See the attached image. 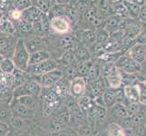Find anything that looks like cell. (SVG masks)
Segmentation results:
<instances>
[{
	"label": "cell",
	"mask_w": 146,
	"mask_h": 136,
	"mask_svg": "<svg viewBox=\"0 0 146 136\" xmlns=\"http://www.w3.org/2000/svg\"><path fill=\"white\" fill-rule=\"evenodd\" d=\"M73 0H56V4L58 5H68L71 4Z\"/></svg>",
	"instance_id": "cell-52"
},
{
	"label": "cell",
	"mask_w": 146,
	"mask_h": 136,
	"mask_svg": "<svg viewBox=\"0 0 146 136\" xmlns=\"http://www.w3.org/2000/svg\"><path fill=\"white\" fill-rule=\"evenodd\" d=\"M103 101L104 107L110 110L113 105L116 103V99H115V89L106 88L103 93Z\"/></svg>",
	"instance_id": "cell-27"
},
{
	"label": "cell",
	"mask_w": 146,
	"mask_h": 136,
	"mask_svg": "<svg viewBox=\"0 0 146 136\" xmlns=\"http://www.w3.org/2000/svg\"><path fill=\"white\" fill-rule=\"evenodd\" d=\"M124 99L127 103H139V92L137 84L124 85L123 87Z\"/></svg>",
	"instance_id": "cell-20"
},
{
	"label": "cell",
	"mask_w": 146,
	"mask_h": 136,
	"mask_svg": "<svg viewBox=\"0 0 146 136\" xmlns=\"http://www.w3.org/2000/svg\"><path fill=\"white\" fill-rule=\"evenodd\" d=\"M63 71L64 77L66 78L68 81H72L73 79L76 78L78 76L77 72V64L71 65V66H67L64 68H60Z\"/></svg>",
	"instance_id": "cell-40"
},
{
	"label": "cell",
	"mask_w": 146,
	"mask_h": 136,
	"mask_svg": "<svg viewBox=\"0 0 146 136\" xmlns=\"http://www.w3.org/2000/svg\"><path fill=\"white\" fill-rule=\"evenodd\" d=\"M29 121H31V120H26V119L13 116L11 119V122H10L9 126L11 128V130L22 131V129H25L28 125Z\"/></svg>",
	"instance_id": "cell-35"
},
{
	"label": "cell",
	"mask_w": 146,
	"mask_h": 136,
	"mask_svg": "<svg viewBox=\"0 0 146 136\" xmlns=\"http://www.w3.org/2000/svg\"><path fill=\"white\" fill-rule=\"evenodd\" d=\"M94 63V59L89 60L86 62H81L77 64V72H78V76H81L85 78L89 72L90 68H91L92 64Z\"/></svg>",
	"instance_id": "cell-38"
},
{
	"label": "cell",
	"mask_w": 146,
	"mask_h": 136,
	"mask_svg": "<svg viewBox=\"0 0 146 136\" xmlns=\"http://www.w3.org/2000/svg\"><path fill=\"white\" fill-rule=\"evenodd\" d=\"M141 106H142V105L139 103H127V104H125V107H126V110H127L128 116L132 117L135 113H137L139 111L142 109Z\"/></svg>",
	"instance_id": "cell-48"
},
{
	"label": "cell",
	"mask_w": 146,
	"mask_h": 136,
	"mask_svg": "<svg viewBox=\"0 0 146 136\" xmlns=\"http://www.w3.org/2000/svg\"><path fill=\"white\" fill-rule=\"evenodd\" d=\"M74 55L76 59L77 63L81 62H86L89 60H92V55L90 53V50L88 47H85L84 45H80L77 50L74 53Z\"/></svg>",
	"instance_id": "cell-29"
},
{
	"label": "cell",
	"mask_w": 146,
	"mask_h": 136,
	"mask_svg": "<svg viewBox=\"0 0 146 136\" xmlns=\"http://www.w3.org/2000/svg\"><path fill=\"white\" fill-rule=\"evenodd\" d=\"M113 15L117 16L119 18H121L122 20L130 18L128 12H127V9H126V7H124V5L123 3H120V4H117V5H114V6H113Z\"/></svg>",
	"instance_id": "cell-37"
},
{
	"label": "cell",
	"mask_w": 146,
	"mask_h": 136,
	"mask_svg": "<svg viewBox=\"0 0 146 136\" xmlns=\"http://www.w3.org/2000/svg\"><path fill=\"white\" fill-rule=\"evenodd\" d=\"M106 83L107 88L112 89H117L122 87L123 85V75L119 69H117L114 66V64L110 70L107 72V74L103 76Z\"/></svg>",
	"instance_id": "cell-12"
},
{
	"label": "cell",
	"mask_w": 146,
	"mask_h": 136,
	"mask_svg": "<svg viewBox=\"0 0 146 136\" xmlns=\"http://www.w3.org/2000/svg\"><path fill=\"white\" fill-rule=\"evenodd\" d=\"M12 117L13 113L10 103L6 101H0V122L9 125Z\"/></svg>",
	"instance_id": "cell-24"
},
{
	"label": "cell",
	"mask_w": 146,
	"mask_h": 136,
	"mask_svg": "<svg viewBox=\"0 0 146 136\" xmlns=\"http://www.w3.org/2000/svg\"><path fill=\"white\" fill-rule=\"evenodd\" d=\"M42 92V87L36 80L30 78L24 84L15 88L12 91L13 99H17L24 95H32V96L39 97Z\"/></svg>",
	"instance_id": "cell-4"
},
{
	"label": "cell",
	"mask_w": 146,
	"mask_h": 136,
	"mask_svg": "<svg viewBox=\"0 0 146 136\" xmlns=\"http://www.w3.org/2000/svg\"><path fill=\"white\" fill-rule=\"evenodd\" d=\"M56 62L58 64L59 68H64L71 65L77 64V61L75 59L74 55L71 52H64L56 59Z\"/></svg>",
	"instance_id": "cell-26"
},
{
	"label": "cell",
	"mask_w": 146,
	"mask_h": 136,
	"mask_svg": "<svg viewBox=\"0 0 146 136\" xmlns=\"http://www.w3.org/2000/svg\"><path fill=\"white\" fill-rule=\"evenodd\" d=\"M62 77H64V74L60 68L54 69L47 74L38 75V76H30V78L36 80L42 88H51Z\"/></svg>",
	"instance_id": "cell-7"
},
{
	"label": "cell",
	"mask_w": 146,
	"mask_h": 136,
	"mask_svg": "<svg viewBox=\"0 0 146 136\" xmlns=\"http://www.w3.org/2000/svg\"><path fill=\"white\" fill-rule=\"evenodd\" d=\"M16 100L20 104L24 105V106H26L28 109L36 111V112L38 108H40V99H39V97L32 96V95H24V96L18 97Z\"/></svg>",
	"instance_id": "cell-22"
},
{
	"label": "cell",
	"mask_w": 146,
	"mask_h": 136,
	"mask_svg": "<svg viewBox=\"0 0 146 136\" xmlns=\"http://www.w3.org/2000/svg\"><path fill=\"white\" fill-rule=\"evenodd\" d=\"M146 119V115L143 111L141 109L137 113H135L133 116L131 117L132 120V123H133V126H137V125L143 124Z\"/></svg>",
	"instance_id": "cell-46"
},
{
	"label": "cell",
	"mask_w": 146,
	"mask_h": 136,
	"mask_svg": "<svg viewBox=\"0 0 146 136\" xmlns=\"http://www.w3.org/2000/svg\"><path fill=\"white\" fill-rule=\"evenodd\" d=\"M138 20L144 25H146V1L144 2L143 5L141 6L140 8V13L138 16Z\"/></svg>",
	"instance_id": "cell-50"
},
{
	"label": "cell",
	"mask_w": 146,
	"mask_h": 136,
	"mask_svg": "<svg viewBox=\"0 0 146 136\" xmlns=\"http://www.w3.org/2000/svg\"><path fill=\"white\" fill-rule=\"evenodd\" d=\"M10 106H11L13 116L26 119V120H32L36 116V111L28 109L26 106H24V105L20 104L16 99L11 100Z\"/></svg>",
	"instance_id": "cell-14"
},
{
	"label": "cell",
	"mask_w": 146,
	"mask_h": 136,
	"mask_svg": "<svg viewBox=\"0 0 146 136\" xmlns=\"http://www.w3.org/2000/svg\"><path fill=\"white\" fill-rule=\"evenodd\" d=\"M114 66L119 69L121 73L127 74H137L143 71L142 65L124 53L117 58L114 63Z\"/></svg>",
	"instance_id": "cell-3"
},
{
	"label": "cell",
	"mask_w": 146,
	"mask_h": 136,
	"mask_svg": "<svg viewBox=\"0 0 146 136\" xmlns=\"http://www.w3.org/2000/svg\"><path fill=\"white\" fill-rule=\"evenodd\" d=\"M50 58H52V55L49 50H41V51L35 52V53L30 54L28 65L37 64L46 61V60Z\"/></svg>",
	"instance_id": "cell-25"
},
{
	"label": "cell",
	"mask_w": 146,
	"mask_h": 136,
	"mask_svg": "<svg viewBox=\"0 0 146 136\" xmlns=\"http://www.w3.org/2000/svg\"><path fill=\"white\" fill-rule=\"evenodd\" d=\"M57 68L59 67H58V64L56 62V60L54 58H50L46 60V61L42 62L37 64L28 65L26 72L30 76H38V75L47 74Z\"/></svg>",
	"instance_id": "cell-6"
},
{
	"label": "cell",
	"mask_w": 146,
	"mask_h": 136,
	"mask_svg": "<svg viewBox=\"0 0 146 136\" xmlns=\"http://www.w3.org/2000/svg\"><path fill=\"white\" fill-rule=\"evenodd\" d=\"M110 110H111V112H112V113L113 114V116L120 121L128 117L127 110H126V107H125V104L123 103H115Z\"/></svg>",
	"instance_id": "cell-33"
},
{
	"label": "cell",
	"mask_w": 146,
	"mask_h": 136,
	"mask_svg": "<svg viewBox=\"0 0 146 136\" xmlns=\"http://www.w3.org/2000/svg\"><path fill=\"white\" fill-rule=\"evenodd\" d=\"M96 32V43L100 44H104L106 43L110 39V33L108 30H106L104 27H101L97 30Z\"/></svg>",
	"instance_id": "cell-42"
},
{
	"label": "cell",
	"mask_w": 146,
	"mask_h": 136,
	"mask_svg": "<svg viewBox=\"0 0 146 136\" xmlns=\"http://www.w3.org/2000/svg\"><path fill=\"white\" fill-rule=\"evenodd\" d=\"M0 69L2 71L7 74H12L13 72L16 69V66H15V64L13 62L12 58H4L3 62L0 64Z\"/></svg>",
	"instance_id": "cell-41"
},
{
	"label": "cell",
	"mask_w": 146,
	"mask_h": 136,
	"mask_svg": "<svg viewBox=\"0 0 146 136\" xmlns=\"http://www.w3.org/2000/svg\"><path fill=\"white\" fill-rule=\"evenodd\" d=\"M107 136H125L124 129L116 123H112L107 127Z\"/></svg>",
	"instance_id": "cell-39"
},
{
	"label": "cell",
	"mask_w": 146,
	"mask_h": 136,
	"mask_svg": "<svg viewBox=\"0 0 146 136\" xmlns=\"http://www.w3.org/2000/svg\"><path fill=\"white\" fill-rule=\"evenodd\" d=\"M77 37L81 44L88 48L96 43V32L94 29L90 27L80 30L79 36H77Z\"/></svg>",
	"instance_id": "cell-16"
},
{
	"label": "cell",
	"mask_w": 146,
	"mask_h": 136,
	"mask_svg": "<svg viewBox=\"0 0 146 136\" xmlns=\"http://www.w3.org/2000/svg\"><path fill=\"white\" fill-rule=\"evenodd\" d=\"M124 54H126L128 56H130L143 66L146 56V44H135L126 52H124Z\"/></svg>",
	"instance_id": "cell-15"
},
{
	"label": "cell",
	"mask_w": 146,
	"mask_h": 136,
	"mask_svg": "<svg viewBox=\"0 0 146 136\" xmlns=\"http://www.w3.org/2000/svg\"><path fill=\"white\" fill-rule=\"evenodd\" d=\"M90 1H91L92 3H95V2H97L98 0H90Z\"/></svg>",
	"instance_id": "cell-58"
},
{
	"label": "cell",
	"mask_w": 146,
	"mask_h": 136,
	"mask_svg": "<svg viewBox=\"0 0 146 136\" xmlns=\"http://www.w3.org/2000/svg\"><path fill=\"white\" fill-rule=\"evenodd\" d=\"M6 136H16V133H14V131H13V130H11Z\"/></svg>",
	"instance_id": "cell-53"
},
{
	"label": "cell",
	"mask_w": 146,
	"mask_h": 136,
	"mask_svg": "<svg viewBox=\"0 0 146 136\" xmlns=\"http://www.w3.org/2000/svg\"><path fill=\"white\" fill-rule=\"evenodd\" d=\"M0 33L3 34H12V36H17L16 27L15 24L12 20H10L9 17L6 15L3 16L1 21H0Z\"/></svg>",
	"instance_id": "cell-23"
},
{
	"label": "cell",
	"mask_w": 146,
	"mask_h": 136,
	"mask_svg": "<svg viewBox=\"0 0 146 136\" xmlns=\"http://www.w3.org/2000/svg\"><path fill=\"white\" fill-rule=\"evenodd\" d=\"M123 4L124 5V7H126L127 12L129 15V17L131 19H138V16L140 13V8L141 6L136 3H134L131 0H123Z\"/></svg>",
	"instance_id": "cell-31"
},
{
	"label": "cell",
	"mask_w": 146,
	"mask_h": 136,
	"mask_svg": "<svg viewBox=\"0 0 146 136\" xmlns=\"http://www.w3.org/2000/svg\"><path fill=\"white\" fill-rule=\"evenodd\" d=\"M87 83L84 77L77 76L76 78L70 81L69 84V94L75 100H78L86 94Z\"/></svg>",
	"instance_id": "cell-10"
},
{
	"label": "cell",
	"mask_w": 146,
	"mask_h": 136,
	"mask_svg": "<svg viewBox=\"0 0 146 136\" xmlns=\"http://www.w3.org/2000/svg\"><path fill=\"white\" fill-rule=\"evenodd\" d=\"M64 16V5H58L55 4L51 7L47 13L48 19H52L54 17H60Z\"/></svg>",
	"instance_id": "cell-36"
},
{
	"label": "cell",
	"mask_w": 146,
	"mask_h": 136,
	"mask_svg": "<svg viewBox=\"0 0 146 136\" xmlns=\"http://www.w3.org/2000/svg\"><path fill=\"white\" fill-rule=\"evenodd\" d=\"M15 27H16L17 36L18 37H26L28 36L34 34L33 31V25L30 24L23 19H20L18 21L14 22Z\"/></svg>",
	"instance_id": "cell-19"
},
{
	"label": "cell",
	"mask_w": 146,
	"mask_h": 136,
	"mask_svg": "<svg viewBox=\"0 0 146 136\" xmlns=\"http://www.w3.org/2000/svg\"><path fill=\"white\" fill-rule=\"evenodd\" d=\"M145 68L146 69V56H145V60H144V63H143V68Z\"/></svg>",
	"instance_id": "cell-55"
},
{
	"label": "cell",
	"mask_w": 146,
	"mask_h": 136,
	"mask_svg": "<svg viewBox=\"0 0 146 136\" xmlns=\"http://www.w3.org/2000/svg\"><path fill=\"white\" fill-rule=\"evenodd\" d=\"M29 79H30V75L26 71H22V70L16 68L12 74V86H11L12 91L15 88L24 84Z\"/></svg>",
	"instance_id": "cell-21"
},
{
	"label": "cell",
	"mask_w": 146,
	"mask_h": 136,
	"mask_svg": "<svg viewBox=\"0 0 146 136\" xmlns=\"http://www.w3.org/2000/svg\"><path fill=\"white\" fill-rule=\"evenodd\" d=\"M122 19L119 18L115 15H110L107 17H105L104 22V27L108 30L109 33L113 31V30L119 28Z\"/></svg>",
	"instance_id": "cell-28"
},
{
	"label": "cell",
	"mask_w": 146,
	"mask_h": 136,
	"mask_svg": "<svg viewBox=\"0 0 146 136\" xmlns=\"http://www.w3.org/2000/svg\"><path fill=\"white\" fill-rule=\"evenodd\" d=\"M12 4L13 7L20 12H23L33 6L31 0H12Z\"/></svg>",
	"instance_id": "cell-43"
},
{
	"label": "cell",
	"mask_w": 146,
	"mask_h": 136,
	"mask_svg": "<svg viewBox=\"0 0 146 136\" xmlns=\"http://www.w3.org/2000/svg\"><path fill=\"white\" fill-rule=\"evenodd\" d=\"M29 57H30V53L27 51L26 45L24 44L23 38L19 37L12 56V60L15 64L16 68L22 70V71H26L28 66Z\"/></svg>",
	"instance_id": "cell-2"
},
{
	"label": "cell",
	"mask_w": 146,
	"mask_h": 136,
	"mask_svg": "<svg viewBox=\"0 0 146 136\" xmlns=\"http://www.w3.org/2000/svg\"><path fill=\"white\" fill-rule=\"evenodd\" d=\"M22 38L27 51L30 54L41 51V50H48L49 41L47 37L39 36L36 34H31V36Z\"/></svg>",
	"instance_id": "cell-5"
},
{
	"label": "cell",
	"mask_w": 146,
	"mask_h": 136,
	"mask_svg": "<svg viewBox=\"0 0 146 136\" xmlns=\"http://www.w3.org/2000/svg\"><path fill=\"white\" fill-rule=\"evenodd\" d=\"M102 76V69H101V64L96 62L95 60H94V63L92 64L91 68H90L89 72L86 75V77L84 79L86 80V82H92L100 78Z\"/></svg>",
	"instance_id": "cell-30"
},
{
	"label": "cell",
	"mask_w": 146,
	"mask_h": 136,
	"mask_svg": "<svg viewBox=\"0 0 146 136\" xmlns=\"http://www.w3.org/2000/svg\"><path fill=\"white\" fill-rule=\"evenodd\" d=\"M4 15H5V13H4L3 11H0V21H1V19H2V17H3Z\"/></svg>",
	"instance_id": "cell-54"
},
{
	"label": "cell",
	"mask_w": 146,
	"mask_h": 136,
	"mask_svg": "<svg viewBox=\"0 0 146 136\" xmlns=\"http://www.w3.org/2000/svg\"><path fill=\"white\" fill-rule=\"evenodd\" d=\"M17 36L2 34L0 36V54L4 58H12L18 40Z\"/></svg>",
	"instance_id": "cell-8"
},
{
	"label": "cell",
	"mask_w": 146,
	"mask_h": 136,
	"mask_svg": "<svg viewBox=\"0 0 146 136\" xmlns=\"http://www.w3.org/2000/svg\"><path fill=\"white\" fill-rule=\"evenodd\" d=\"M50 30L53 34H65L73 32L70 23L64 17H54L49 20Z\"/></svg>",
	"instance_id": "cell-9"
},
{
	"label": "cell",
	"mask_w": 146,
	"mask_h": 136,
	"mask_svg": "<svg viewBox=\"0 0 146 136\" xmlns=\"http://www.w3.org/2000/svg\"><path fill=\"white\" fill-rule=\"evenodd\" d=\"M10 131H11V128L8 124L0 122V136H6Z\"/></svg>",
	"instance_id": "cell-51"
},
{
	"label": "cell",
	"mask_w": 146,
	"mask_h": 136,
	"mask_svg": "<svg viewBox=\"0 0 146 136\" xmlns=\"http://www.w3.org/2000/svg\"><path fill=\"white\" fill-rule=\"evenodd\" d=\"M46 120L44 125H41L42 129L44 131H47L50 133H57L60 131H63L70 126L65 123L62 119H60L56 114L54 113L51 116L47 118H44Z\"/></svg>",
	"instance_id": "cell-11"
},
{
	"label": "cell",
	"mask_w": 146,
	"mask_h": 136,
	"mask_svg": "<svg viewBox=\"0 0 146 136\" xmlns=\"http://www.w3.org/2000/svg\"><path fill=\"white\" fill-rule=\"evenodd\" d=\"M21 19L25 20L30 24H36L38 22H43L46 20H49L46 14H44L35 6L30 7L22 12Z\"/></svg>",
	"instance_id": "cell-13"
},
{
	"label": "cell",
	"mask_w": 146,
	"mask_h": 136,
	"mask_svg": "<svg viewBox=\"0 0 146 136\" xmlns=\"http://www.w3.org/2000/svg\"><path fill=\"white\" fill-rule=\"evenodd\" d=\"M2 34H1V33H0V36H2Z\"/></svg>",
	"instance_id": "cell-60"
},
{
	"label": "cell",
	"mask_w": 146,
	"mask_h": 136,
	"mask_svg": "<svg viewBox=\"0 0 146 136\" xmlns=\"http://www.w3.org/2000/svg\"><path fill=\"white\" fill-rule=\"evenodd\" d=\"M0 11H1V10H0Z\"/></svg>",
	"instance_id": "cell-62"
},
{
	"label": "cell",
	"mask_w": 146,
	"mask_h": 136,
	"mask_svg": "<svg viewBox=\"0 0 146 136\" xmlns=\"http://www.w3.org/2000/svg\"><path fill=\"white\" fill-rule=\"evenodd\" d=\"M76 101H77V103H78V105H79L80 109L82 110V112L84 114H86L89 112V110L91 109L94 106V105L95 104L94 102V100L90 96H88L87 94H84V96H82L81 98H79Z\"/></svg>",
	"instance_id": "cell-32"
},
{
	"label": "cell",
	"mask_w": 146,
	"mask_h": 136,
	"mask_svg": "<svg viewBox=\"0 0 146 136\" xmlns=\"http://www.w3.org/2000/svg\"><path fill=\"white\" fill-rule=\"evenodd\" d=\"M54 4L51 0H38V1L34 5L36 8H38L40 11L43 12L44 14H46L49 12V10L54 6Z\"/></svg>",
	"instance_id": "cell-44"
},
{
	"label": "cell",
	"mask_w": 146,
	"mask_h": 136,
	"mask_svg": "<svg viewBox=\"0 0 146 136\" xmlns=\"http://www.w3.org/2000/svg\"><path fill=\"white\" fill-rule=\"evenodd\" d=\"M31 136H37V135H31Z\"/></svg>",
	"instance_id": "cell-61"
},
{
	"label": "cell",
	"mask_w": 146,
	"mask_h": 136,
	"mask_svg": "<svg viewBox=\"0 0 146 136\" xmlns=\"http://www.w3.org/2000/svg\"><path fill=\"white\" fill-rule=\"evenodd\" d=\"M143 80H144V82L146 83V74H145V75H144V79H143Z\"/></svg>",
	"instance_id": "cell-59"
},
{
	"label": "cell",
	"mask_w": 146,
	"mask_h": 136,
	"mask_svg": "<svg viewBox=\"0 0 146 136\" xmlns=\"http://www.w3.org/2000/svg\"><path fill=\"white\" fill-rule=\"evenodd\" d=\"M137 85L139 92V103L146 106V83L139 82L137 83Z\"/></svg>",
	"instance_id": "cell-45"
},
{
	"label": "cell",
	"mask_w": 146,
	"mask_h": 136,
	"mask_svg": "<svg viewBox=\"0 0 146 136\" xmlns=\"http://www.w3.org/2000/svg\"><path fill=\"white\" fill-rule=\"evenodd\" d=\"M133 133L134 136H146V127L144 124L133 126Z\"/></svg>",
	"instance_id": "cell-49"
},
{
	"label": "cell",
	"mask_w": 146,
	"mask_h": 136,
	"mask_svg": "<svg viewBox=\"0 0 146 136\" xmlns=\"http://www.w3.org/2000/svg\"><path fill=\"white\" fill-rule=\"evenodd\" d=\"M77 133L80 136H92L94 134V126L86 122L79 127Z\"/></svg>",
	"instance_id": "cell-47"
},
{
	"label": "cell",
	"mask_w": 146,
	"mask_h": 136,
	"mask_svg": "<svg viewBox=\"0 0 146 136\" xmlns=\"http://www.w3.org/2000/svg\"><path fill=\"white\" fill-rule=\"evenodd\" d=\"M71 5H73L82 17L87 12V10L91 7L93 3L90 1V0H73Z\"/></svg>",
	"instance_id": "cell-34"
},
{
	"label": "cell",
	"mask_w": 146,
	"mask_h": 136,
	"mask_svg": "<svg viewBox=\"0 0 146 136\" xmlns=\"http://www.w3.org/2000/svg\"><path fill=\"white\" fill-rule=\"evenodd\" d=\"M39 99L43 118L51 116L63 105V100L51 88H42Z\"/></svg>",
	"instance_id": "cell-1"
},
{
	"label": "cell",
	"mask_w": 146,
	"mask_h": 136,
	"mask_svg": "<svg viewBox=\"0 0 146 136\" xmlns=\"http://www.w3.org/2000/svg\"><path fill=\"white\" fill-rule=\"evenodd\" d=\"M37 1H38V0H31V2H32V5H33V6H34V5L36 4Z\"/></svg>",
	"instance_id": "cell-57"
},
{
	"label": "cell",
	"mask_w": 146,
	"mask_h": 136,
	"mask_svg": "<svg viewBox=\"0 0 146 136\" xmlns=\"http://www.w3.org/2000/svg\"><path fill=\"white\" fill-rule=\"evenodd\" d=\"M69 84H70V81H68L66 78L62 77L58 82H56L53 85L51 89L62 100H64L70 95L69 94Z\"/></svg>",
	"instance_id": "cell-17"
},
{
	"label": "cell",
	"mask_w": 146,
	"mask_h": 136,
	"mask_svg": "<svg viewBox=\"0 0 146 136\" xmlns=\"http://www.w3.org/2000/svg\"><path fill=\"white\" fill-rule=\"evenodd\" d=\"M3 60H4V57L2 56L1 54H0V64H1V63L3 62Z\"/></svg>",
	"instance_id": "cell-56"
},
{
	"label": "cell",
	"mask_w": 146,
	"mask_h": 136,
	"mask_svg": "<svg viewBox=\"0 0 146 136\" xmlns=\"http://www.w3.org/2000/svg\"><path fill=\"white\" fill-rule=\"evenodd\" d=\"M65 18L67 19V21L70 23L72 27V29L74 27H76L77 24L81 20V15L78 13V11L75 7L71 4L64 5V16Z\"/></svg>",
	"instance_id": "cell-18"
}]
</instances>
